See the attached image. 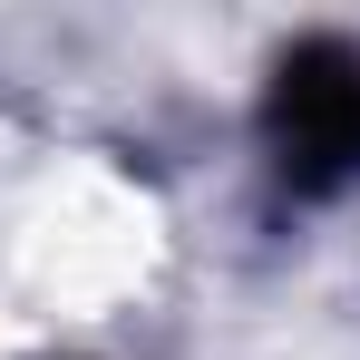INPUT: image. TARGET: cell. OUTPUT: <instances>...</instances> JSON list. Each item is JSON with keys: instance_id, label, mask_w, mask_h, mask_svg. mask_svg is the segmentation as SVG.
Returning a JSON list of instances; mask_svg holds the SVG:
<instances>
[{"instance_id": "6da1fadb", "label": "cell", "mask_w": 360, "mask_h": 360, "mask_svg": "<svg viewBox=\"0 0 360 360\" xmlns=\"http://www.w3.org/2000/svg\"><path fill=\"white\" fill-rule=\"evenodd\" d=\"M273 136L302 185L360 176V49L351 39H302L273 78Z\"/></svg>"}]
</instances>
